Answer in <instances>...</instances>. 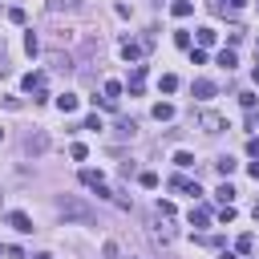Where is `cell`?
Listing matches in <instances>:
<instances>
[{
	"label": "cell",
	"mask_w": 259,
	"mask_h": 259,
	"mask_svg": "<svg viewBox=\"0 0 259 259\" xmlns=\"http://www.w3.org/2000/svg\"><path fill=\"white\" fill-rule=\"evenodd\" d=\"M57 215H61L65 223H93V219H97L93 207H89L85 199H77V194H61V199H57Z\"/></svg>",
	"instance_id": "obj_1"
},
{
	"label": "cell",
	"mask_w": 259,
	"mask_h": 259,
	"mask_svg": "<svg viewBox=\"0 0 259 259\" xmlns=\"http://www.w3.org/2000/svg\"><path fill=\"white\" fill-rule=\"evenodd\" d=\"M170 190H182V194H190V199H203V186H199V182H190V178H182V174L170 178Z\"/></svg>",
	"instance_id": "obj_2"
},
{
	"label": "cell",
	"mask_w": 259,
	"mask_h": 259,
	"mask_svg": "<svg viewBox=\"0 0 259 259\" xmlns=\"http://www.w3.org/2000/svg\"><path fill=\"white\" fill-rule=\"evenodd\" d=\"M24 150H28V154H45V150H49V134H45V130L28 134V138H24Z\"/></svg>",
	"instance_id": "obj_3"
},
{
	"label": "cell",
	"mask_w": 259,
	"mask_h": 259,
	"mask_svg": "<svg viewBox=\"0 0 259 259\" xmlns=\"http://www.w3.org/2000/svg\"><path fill=\"white\" fill-rule=\"evenodd\" d=\"M8 227H16L20 235H28V231H32V219H28L24 211H8Z\"/></svg>",
	"instance_id": "obj_4"
},
{
	"label": "cell",
	"mask_w": 259,
	"mask_h": 259,
	"mask_svg": "<svg viewBox=\"0 0 259 259\" xmlns=\"http://www.w3.org/2000/svg\"><path fill=\"white\" fill-rule=\"evenodd\" d=\"M199 126L207 130V134H219V130H227V122L219 114H199Z\"/></svg>",
	"instance_id": "obj_5"
},
{
	"label": "cell",
	"mask_w": 259,
	"mask_h": 259,
	"mask_svg": "<svg viewBox=\"0 0 259 259\" xmlns=\"http://www.w3.org/2000/svg\"><path fill=\"white\" fill-rule=\"evenodd\" d=\"M190 93H194V97H199V102H207V97H215V81H207V77H199V81H194V85H190Z\"/></svg>",
	"instance_id": "obj_6"
},
{
	"label": "cell",
	"mask_w": 259,
	"mask_h": 259,
	"mask_svg": "<svg viewBox=\"0 0 259 259\" xmlns=\"http://www.w3.org/2000/svg\"><path fill=\"white\" fill-rule=\"evenodd\" d=\"M142 81H146V65H134V73H130V97L142 93Z\"/></svg>",
	"instance_id": "obj_7"
},
{
	"label": "cell",
	"mask_w": 259,
	"mask_h": 259,
	"mask_svg": "<svg viewBox=\"0 0 259 259\" xmlns=\"http://www.w3.org/2000/svg\"><path fill=\"white\" fill-rule=\"evenodd\" d=\"M24 89H28L32 97H37V93H45V73H28V77H24Z\"/></svg>",
	"instance_id": "obj_8"
},
{
	"label": "cell",
	"mask_w": 259,
	"mask_h": 259,
	"mask_svg": "<svg viewBox=\"0 0 259 259\" xmlns=\"http://www.w3.org/2000/svg\"><path fill=\"white\" fill-rule=\"evenodd\" d=\"M57 110H61V114H73V110H77V93H61V97H57Z\"/></svg>",
	"instance_id": "obj_9"
},
{
	"label": "cell",
	"mask_w": 259,
	"mask_h": 259,
	"mask_svg": "<svg viewBox=\"0 0 259 259\" xmlns=\"http://www.w3.org/2000/svg\"><path fill=\"white\" fill-rule=\"evenodd\" d=\"M190 223H194V227H207V223H211V211H207V207H190Z\"/></svg>",
	"instance_id": "obj_10"
},
{
	"label": "cell",
	"mask_w": 259,
	"mask_h": 259,
	"mask_svg": "<svg viewBox=\"0 0 259 259\" xmlns=\"http://www.w3.org/2000/svg\"><path fill=\"white\" fill-rule=\"evenodd\" d=\"M81 182H85V186H93V190H97V186H106L102 170H81Z\"/></svg>",
	"instance_id": "obj_11"
},
{
	"label": "cell",
	"mask_w": 259,
	"mask_h": 259,
	"mask_svg": "<svg viewBox=\"0 0 259 259\" xmlns=\"http://www.w3.org/2000/svg\"><path fill=\"white\" fill-rule=\"evenodd\" d=\"M154 239H158V243H170V239H174V227H170V223H158V227H154Z\"/></svg>",
	"instance_id": "obj_12"
},
{
	"label": "cell",
	"mask_w": 259,
	"mask_h": 259,
	"mask_svg": "<svg viewBox=\"0 0 259 259\" xmlns=\"http://www.w3.org/2000/svg\"><path fill=\"white\" fill-rule=\"evenodd\" d=\"M134 130H138L134 118H122V122H118V138H134Z\"/></svg>",
	"instance_id": "obj_13"
},
{
	"label": "cell",
	"mask_w": 259,
	"mask_h": 259,
	"mask_svg": "<svg viewBox=\"0 0 259 259\" xmlns=\"http://www.w3.org/2000/svg\"><path fill=\"white\" fill-rule=\"evenodd\" d=\"M122 57H126V61H138V57H142V45H134V41H122Z\"/></svg>",
	"instance_id": "obj_14"
},
{
	"label": "cell",
	"mask_w": 259,
	"mask_h": 259,
	"mask_svg": "<svg viewBox=\"0 0 259 259\" xmlns=\"http://www.w3.org/2000/svg\"><path fill=\"white\" fill-rule=\"evenodd\" d=\"M154 118H158V122H170V118H174V106H170V102H158V106H154Z\"/></svg>",
	"instance_id": "obj_15"
},
{
	"label": "cell",
	"mask_w": 259,
	"mask_h": 259,
	"mask_svg": "<svg viewBox=\"0 0 259 259\" xmlns=\"http://www.w3.org/2000/svg\"><path fill=\"white\" fill-rule=\"evenodd\" d=\"M174 166H178V170H190V166H194V154H190V150H178V154H174Z\"/></svg>",
	"instance_id": "obj_16"
},
{
	"label": "cell",
	"mask_w": 259,
	"mask_h": 259,
	"mask_svg": "<svg viewBox=\"0 0 259 259\" xmlns=\"http://www.w3.org/2000/svg\"><path fill=\"white\" fill-rule=\"evenodd\" d=\"M215 37H219V32L207 24V28H199V49H207V45H215Z\"/></svg>",
	"instance_id": "obj_17"
},
{
	"label": "cell",
	"mask_w": 259,
	"mask_h": 259,
	"mask_svg": "<svg viewBox=\"0 0 259 259\" xmlns=\"http://www.w3.org/2000/svg\"><path fill=\"white\" fill-rule=\"evenodd\" d=\"M24 53H28V57H37V53H41V41H37V32H28V37H24Z\"/></svg>",
	"instance_id": "obj_18"
},
{
	"label": "cell",
	"mask_w": 259,
	"mask_h": 259,
	"mask_svg": "<svg viewBox=\"0 0 259 259\" xmlns=\"http://www.w3.org/2000/svg\"><path fill=\"white\" fill-rule=\"evenodd\" d=\"M174 16H190L194 12V4H190V0H174V8H170Z\"/></svg>",
	"instance_id": "obj_19"
},
{
	"label": "cell",
	"mask_w": 259,
	"mask_h": 259,
	"mask_svg": "<svg viewBox=\"0 0 259 259\" xmlns=\"http://www.w3.org/2000/svg\"><path fill=\"white\" fill-rule=\"evenodd\" d=\"M158 89H162V93H174V89H178V77H174V73H166V77L158 81Z\"/></svg>",
	"instance_id": "obj_20"
},
{
	"label": "cell",
	"mask_w": 259,
	"mask_h": 259,
	"mask_svg": "<svg viewBox=\"0 0 259 259\" xmlns=\"http://www.w3.org/2000/svg\"><path fill=\"white\" fill-rule=\"evenodd\" d=\"M219 65H223V69H235V49H223L219 53Z\"/></svg>",
	"instance_id": "obj_21"
},
{
	"label": "cell",
	"mask_w": 259,
	"mask_h": 259,
	"mask_svg": "<svg viewBox=\"0 0 259 259\" xmlns=\"http://www.w3.org/2000/svg\"><path fill=\"white\" fill-rule=\"evenodd\" d=\"M118 97H122V85L118 81H106V102H118Z\"/></svg>",
	"instance_id": "obj_22"
},
{
	"label": "cell",
	"mask_w": 259,
	"mask_h": 259,
	"mask_svg": "<svg viewBox=\"0 0 259 259\" xmlns=\"http://www.w3.org/2000/svg\"><path fill=\"white\" fill-rule=\"evenodd\" d=\"M215 170H219V174L227 178V174H231V170H235V162H231V158H219V162H215Z\"/></svg>",
	"instance_id": "obj_23"
},
{
	"label": "cell",
	"mask_w": 259,
	"mask_h": 259,
	"mask_svg": "<svg viewBox=\"0 0 259 259\" xmlns=\"http://www.w3.org/2000/svg\"><path fill=\"white\" fill-rule=\"evenodd\" d=\"M231 199H235V186L223 182V186H219V203H231Z\"/></svg>",
	"instance_id": "obj_24"
},
{
	"label": "cell",
	"mask_w": 259,
	"mask_h": 259,
	"mask_svg": "<svg viewBox=\"0 0 259 259\" xmlns=\"http://www.w3.org/2000/svg\"><path fill=\"white\" fill-rule=\"evenodd\" d=\"M69 154H73V162H85V158H89V150H85L81 142H77V146H69Z\"/></svg>",
	"instance_id": "obj_25"
},
{
	"label": "cell",
	"mask_w": 259,
	"mask_h": 259,
	"mask_svg": "<svg viewBox=\"0 0 259 259\" xmlns=\"http://www.w3.org/2000/svg\"><path fill=\"white\" fill-rule=\"evenodd\" d=\"M138 182H142V186H146V190H154V186H158V174H154V170H146V174H142V178H138Z\"/></svg>",
	"instance_id": "obj_26"
},
{
	"label": "cell",
	"mask_w": 259,
	"mask_h": 259,
	"mask_svg": "<svg viewBox=\"0 0 259 259\" xmlns=\"http://www.w3.org/2000/svg\"><path fill=\"white\" fill-rule=\"evenodd\" d=\"M102 259H122V251H118V243H106V247H102Z\"/></svg>",
	"instance_id": "obj_27"
},
{
	"label": "cell",
	"mask_w": 259,
	"mask_h": 259,
	"mask_svg": "<svg viewBox=\"0 0 259 259\" xmlns=\"http://www.w3.org/2000/svg\"><path fill=\"white\" fill-rule=\"evenodd\" d=\"M49 61H53V69H69V57H61V53H49Z\"/></svg>",
	"instance_id": "obj_28"
},
{
	"label": "cell",
	"mask_w": 259,
	"mask_h": 259,
	"mask_svg": "<svg viewBox=\"0 0 259 259\" xmlns=\"http://www.w3.org/2000/svg\"><path fill=\"white\" fill-rule=\"evenodd\" d=\"M219 219H223V223H231V219H235V207H231V203H223V211H219Z\"/></svg>",
	"instance_id": "obj_29"
},
{
	"label": "cell",
	"mask_w": 259,
	"mask_h": 259,
	"mask_svg": "<svg viewBox=\"0 0 259 259\" xmlns=\"http://www.w3.org/2000/svg\"><path fill=\"white\" fill-rule=\"evenodd\" d=\"M174 45L178 49H190V32H174Z\"/></svg>",
	"instance_id": "obj_30"
},
{
	"label": "cell",
	"mask_w": 259,
	"mask_h": 259,
	"mask_svg": "<svg viewBox=\"0 0 259 259\" xmlns=\"http://www.w3.org/2000/svg\"><path fill=\"white\" fill-rule=\"evenodd\" d=\"M81 130H106V126H102V118L93 114V118H85V126H81Z\"/></svg>",
	"instance_id": "obj_31"
},
{
	"label": "cell",
	"mask_w": 259,
	"mask_h": 259,
	"mask_svg": "<svg viewBox=\"0 0 259 259\" xmlns=\"http://www.w3.org/2000/svg\"><path fill=\"white\" fill-rule=\"evenodd\" d=\"M8 20L12 24H24V8H8Z\"/></svg>",
	"instance_id": "obj_32"
},
{
	"label": "cell",
	"mask_w": 259,
	"mask_h": 259,
	"mask_svg": "<svg viewBox=\"0 0 259 259\" xmlns=\"http://www.w3.org/2000/svg\"><path fill=\"white\" fill-rule=\"evenodd\" d=\"M235 247H239V251H243V255H247V251H251V247H255V239H251V235H243V239H239V243H235Z\"/></svg>",
	"instance_id": "obj_33"
},
{
	"label": "cell",
	"mask_w": 259,
	"mask_h": 259,
	"mask_svg": "<svg viewBox=\"0 0 259 259\" xmlns=\"http://www.w3.org/2000/svg\"><path fill=\"white\" fill-rule=\"evenodd\" d=\"M247 154H251V158H259V138H251V142H247Z\"/></svg>",
	"instance_id": "obj_34"
},
{
	"label": "cell",
	"mask_w": 259,
	"mask_h": 259,
	"mask_svg": "<svg viewBox=\"0 0 259 259\" xmlns=\"http://www.w3.org/2000/svg\"><path fill=\"white\" fill-rule=\"evenodd\" d=\"M247 170H251V178H255V182H259V158H255V162H251V166H247Z\"/></svg>",
	"instance_id": "obj_35"
},
{
	"label": "cell",
	"mask_w": 259,
	"mask_h": 259,
	"mask_svg": "<svg viewBox=\"0 0 259 259\" xmlns=\"http://www.w3.org/2000/svg\"><path fill=\"white\" fill-rule=\"evenodd\" d=\"M8 73H12V69H8V61H4V57H0V77H8Z\"/></svg>",
	"instance_id": "obj_36"
},
{
	"label": "cell",
	"mask_w": 259,
	"mask_h": 259,
	"mask_svg": "<svg viewBox=\"0 0 259 259\" xmlns=\"http://www.w3.org/2000/svg\"><path fill=\"white\" fill-rule=\"evenodd\" d=\"M28 259H53V255H49V251H41V255H28Z\"/></svg>",
	"instance_id": "obj_37"
},
{
	"label": "cell",
	"mask_w": 259,
	"mask_h": 259,
	"mask_svg": "<svg viewBox=\"0 0 259 259\" xmlns=\"http://www.w3.org/2000/svg\"><path fill=\"white\" fill-rule=\"evenodd\" d=\"M243 4H247V0H231V8H243Z\"/></svg>",
	"instance_id": "obj_38"
},
{
	"label": "cell",
	"mask_w": 259,
	"mask_h": 259,
	"mask_svg": "<svg viewBox=\"0 0 259 259\" xmlns=\"http://www.w3.org/2000/svg\"><path fill=\"white\" fill-rule=\"evenodd\" d=\"M219 259H235V255H231V251H219Z\"/></svg>",
	"instance_id": "obj_39"
},
{
	"label": "cell",
	"mask_w": 259,
	"mask_h": 259,
	"mask_svg": "<svg viewBox=\"0 0 259 259\" xmlns=\"http://www.w3.org/2000/svg\"><path fill=\"white\" fill-rule=\"evenodd\" d=\"M251 77H255V85H259V65H255V73H251Z\"/></svg>",
	"instance_id": "obj_40"
},
{
	"label": "cell",
	"mask_w": 259,
	"mask_h": 259,
	"mask_svg": "<svg viewBox=\"0 0 259 259\" xmlns=\"http://www.w3.org/2000/svg\"><path fill=\"white\" fill-rule=\"evenodd\" d=\"M0 142H4V130H0Z\"/></svg>",
	"instance_id": "obj_41"
}]
</instances>
